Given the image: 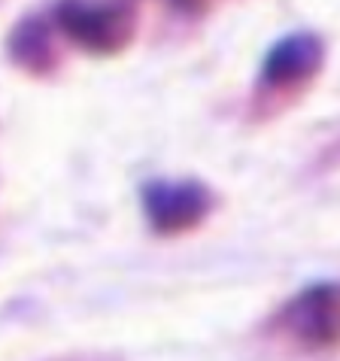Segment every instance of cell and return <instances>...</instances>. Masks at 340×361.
I'll return each mask as SVG.
<instances>
[{
  "instance_id": "3957f363",
  "label": "cell",
  "mask_w": 340,
  "mask_h": 361,
  "mask_svg": "<svg viewBox=\"0 0 340 361\" xmlns=\"http://www.w3.org/2000/svg\"><path fill=\"white\" fill-rule=\"evenodd\" d=\"M283 328L304 349H334L340 343V286L316 283L283 310Z\"/></svg>"
},
{
  "instance_id": "277c9868",
  "label": "cell",
  "mask_w": 340,
  "mask_h": 361,
  "mask_svg": "<svg viewBox=\"0 0 340 361\" xmlns=\"http://www.w3.org/2000/svg\"><path fill=\"white\" fill-rule=\"evenodd\" d=\"M322 55H325V49L316 34L298 31V34L283 37L279 43L271 46V52L265 55V64H262L265 85L283 88V85L304 82V79H310L319 70Z\"/></svg>"
},
{
  "instance_id": "7a4b0ae2",
  "label": "cell",
  "mask_w": 340,
  "mask_h": 361,
  "mask_svg": "<svg viewBox=\"0 0 340 361\" xmlns=\"http://www.w3.org/2000/svg\"><path fill=\"white\" fill-rule=\"evenodd\" d=\"M55 18L61 31L92 55H113L134 34V16L125 4L61 0L55 9Z\"/></svg>"
},
{
  "instance_id": "5b68a950",
  "label": "cell",
  "mask_w": 340,
  "mask_h": 361,
  "mask_svg": "<svg viewBox=\"0 0 340 361\" xmlns=\"http://www.w3.org/2000/svg\"><path fill=\"white\" fill-rule=\"evenodd\" d=\"M9 52L18 64L34 67V70H46L52 64V46H49V31L40 22H25L16 27L13 39H9Z\"/></svg>"
},
{
  "instance_id": "6da1fadb",
  "label": "cell",
  "mask_w": 340,
  "mask_h": 361,
  "mask_svg": "<svg viewBox=\"0 0 340 361\" xmlns=\"http://www.w3.org/2000/svg\"><path fill=\"white\" fill-rule=\"evenodd\" d=\"M140 200L149 228L162 237L188 234L213 209V192L198 179H149L140 188Z\"/></svg>"
}]
</instances>
